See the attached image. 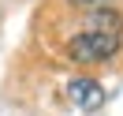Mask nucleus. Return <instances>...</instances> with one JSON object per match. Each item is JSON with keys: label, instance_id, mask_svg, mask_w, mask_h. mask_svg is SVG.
<instances>
[{"label": "nucleus", "instance_id": "nucleus-1", "mask_svg": "<svg viewBox=\"0 0 123 116\" xmlns=\"http://www.w3.org/2000/svg\"><path fill=\"white\" fill-rule=\"evenodd\" d=\"M119 38H123L119 15H112V11H97L93 23L86 26L78 38L67 41V56L78 60V64H105L108 56L119 49Z\"/></svg>", "mask_w": 123, "mask_h": 116}, {"label": "nucleus", "instance_id": "nucleus-2", "mask_svg": "<svg viewBox=\"0 0 123 116\" xmlns=\"http://www.w3.org/2000/svg\"><path fill=\"white\" fill-rule=\"evenodd\" d=\"M67 94H71V101H75V105H97L101 101V86L93 82V79H75V82L67 86Z\"/></svg>", "mask_w": 123, "mask_h": 116}]
</instances>
